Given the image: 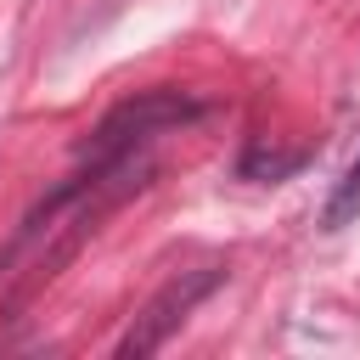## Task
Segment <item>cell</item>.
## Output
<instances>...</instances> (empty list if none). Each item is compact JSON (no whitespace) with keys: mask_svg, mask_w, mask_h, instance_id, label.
Listing matches in <instances>:
<instances>
[{"mask_svg":"<svg viewBox=\"0 0 360 360\" xmlns=\"http://www.w3.org/2000/svg\"><path fill=\"white\" fill-rule=\"evenodd\" d=\"M146 180H152V146H129L107 158L84 152V169H73L51 197H39L17 225V236L0 248V315L22 309L39 287H51L68 270V259L101 231V219Z\"/></svg>","mask_w":360,"mask_h":360,"instance_id":"1","label":"cell"},{"mask_svg":"<svg viewBox=\"0 0 360 360\" xmlns=\"http://www.w3.org/2000/svg\"><path fill=\"white\" fill-rule=\"evenodd\" d=\"M354 214H360V152H354L349 174L332 186V197H326V208H321V225H326V231H343Z\"/></svg>","mask_w":360,"mask_h":360,"instance_id":"4","label":"cell"},{"mask_svg":"<svg viewBox=\"0 0 360 360\" xmlns=\"http://www.w3.org/2000/svg\"><path fill=\"white\" fill-rule=\"evenodd\" d=\"M225 281V270L219 264H197V270H180V276H169L146 304H141V315L129 321V332L118 338V360H146V354H158L186 321H191V309L214 292Z\"/></svg>","mask_w":360,"mask_h":360,"instance_id":"3","label":"cell"},{"mask_svg":"<svg viewBox=\"0 0 360 360\" xmlns=\"http://www.w3.org/2000/svg\"><path fill=\"white\" fill-rule=\"evenodd\" d=\"M197 118H202L197 96H186V90H141V96L118 101L96 124V135L84 141V152L107 158V152H129V146H158L163 135H174V129H186Z\"/></svg>","mask_w":360,"mask_h":360,"instance_id":"2","label":"cell"}]
</instances>
